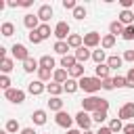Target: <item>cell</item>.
I'll list each match as a JSON object with an SVG mask.
<instances>
[{
	"label": "cell",
	"instance_id": "obj_1",
	"mask_svg": "<svg viewBox=\"0 0 134 134\" xmlns=\"http://www.w3.org/2000/svg\"><path fill=\"white\" fill-rule=\"evenodd\" d=\"M77 82H80V90L88 92L90 96L103 88V80H98L96 75H84V77H82V80H77Z\"/></svg>",
	"mask_w": 134,
	"mask_h": 134
},
{
	"label": "cell",
	"instance_id": "obj_2",
	"mask_svg": "<svg viewBox=\"0 0 134 134\" xmlns=\"http://www.w3.org/2000/svg\"><path fill=\"white\" fill-rule=\"evenodd\" d=\"M69 36H71L69 23H67V21H59V23L54 25V38H57V42H67Z\"/></svg>",
	"mask_w": 134,
	"mask_h": 134
},
{
	"label": "cell",
	"instance_id": "obj_3",
	"mask_svg": "<svg viewBox=\"0 0 134 134\" xmlns=\"http://www.w3.org/2000/svg\"><path fill=\"white\" fill-rule=\"evenodd\" d=\"M100 100H103V98H100V96H94V94H92V96H86V98L82 100V111H86V113L92 115L94 111L100 109Z\"/></svg>",
	"mask_w": 134,
	"mask_h": 134
},
{
	"label": "cell",
	"instance_id": "obj_4",
	"mask_svg": "<svg viewBox=\"0 0 134 134\" xmlns=\"http://www.w3.org/2000/svg\"><path fill=\"white\" fill-rule=\"evenodd\" d=\"M4 98L10 100L13 105H21V103H25V92L19 90V88H10V90L4 92Z\"/></svg>",
	"mask_w": 134,
	"mask_h": 134
},
{
	"label": "cell",
	"instance_id": "obj_5",
	"mask_svg": "<svg viewBox=\"0 0 134 134\" xmlns=\"http://www.w3.org/2000/svg\"><path fill=\"white\" fill-rule=\"evenodd\" d=\"M54 121H57V126H61V128H65V130H71V124L75 121V117L69 115L67 111H59V113L54 115Z\"/></svg>",
	"mask_w": 134,
	"mask_h": 134
},
{
	"label": "cell",
	"instance_id": "obj_6",
	"mask_svg": "<svg viewBox=\"0 0 134 134\" xmlns=\"http://www.w3.org/2000/svg\"><path fill=\"white\" fill-rule=\"evenodd\" d=\"M10 52H13V59H15V61H21V63H25V61L29 59V50H27L23 44H13Z\"/></svg>",
	"mask_w": 134,
	"mask_h": 134
},
{
	"label": "cell",
	"instance_id": "obj_7",
	"mask_svg": "<svg viewBox=\"0 0 134 134\" xmlns=\"http://www.w3.org/2000/svg\"><path fill=\"white\" fill-rule=\"evenodd\" d=\"M73 117H75V124L80 126V130H90V126H92V115H90V113L80 111V113L73 115Z\"/></svg>",
	"mask_w": 134,
	"mask_h": 134
},
{
	"label": "cell",
	"instance_id": "obj_8",
	"mask_svg": "<svg viewBox=\"0 0 134 134\" xmlns=\"http://www.w3.org/2000/svg\"><path fill=\"white\" fill-rule=\"evenodd\" d=\"M117 117L121 121H128V119H134V103H124L117 111Z\"/></svg>",
	"mask_w": 134,
	"mask_h": 134
},
{
	"label": "cell",
	"instance_id": "obj_9",
	"mask_svg": "<svg viewBox=\"0 0 134 134\" xmlns=\"http://www.w3.org/2000/svg\"><path fill=\"white\" fill-rule=\"evenodd\" d=\"M100 34L98 31H88V34H84V46L86 48H96L98 44H100Z\"/></svg>",
	"mask_w": 134,
	"mask_h": 134
},
{
	"label": "cell",
	"instance_id": "obj_10",
	"mask_svg": "<svg viewBox=\"0 0 134 134\" xmlns=\"http://www.w3.org/2000/svg\"><path fill=\"white\" fill-rule=\"evenodd\" d=\"M23 25H25L29 31H34V29H38V27L42 25V21L38 19V15H31V13H27V15L23 17Z\"/></svg>",
	"mask_w": 134,
	"mask_h": 134
},
{
	"label": "cell",
	"instance_id": "obj_11",
	"mask_svg": "<svg viewBox=\"0 0 134 134\" xmlns=\"http://www.w3.org/2000/svg\"><path fill=\"white\" fill-rule=\"evenodd\" d=\"M52 13H54V10H52V6H50V4H42V6L38 8V13H36V15H38V19H40L42 23H48V21H50V17H52Z\"/></svg>",
	"mask_w": 134,
	"mask_h": 134
},
{
	"label": "cell",
	"instance_id": "obj_12",
	"mask_svg": "<svg viewBox=\"0 0 134 134\" xmlns=\"http://www.w3.org/2000/svg\"><path fill=\"white\" fill-rule=\"evenodd\" d=\"M44 90H46V84H44V82H40V80H36V82H29V84H27V92H29V94H34V96H40Z\"/></svg>",
	"mask_w": 134,
	"mask_h": 134
},
{
	"label": "cell",
	"instance_id": "obj_13",
	"mask_svg": "<svg viewBox=\"0 0 134 134\" xmlns=\"http://www.w3.org/2000/svg\"><path fill=\"white\" fill-rule=\"evenodd\" d=\"M73 54H75L77 63H82V65H84V63H86L88 59H92V52H90V48H86V46H80V48H77V50H75Z\"/></svg>",
	"mask_w": 134,
	"mask_h": 134
},
{
	"label": "cell",
	"instance_id": "obj_14",
	"mask_svg": "<svg viewBox=\"0 0 134 134\" xmlns=\"http://www.w3.org/2000/svg\"><path fill=\"white\" fill-rule=\"evenodd\" d=\"M67 80H69V71H67V69H63V67L54 69V73H52V82H57V84H65Z\"/></svg>",
	"mask_w": 134,
	"mask_h": 134
},
{
	"label": "cell",
	"instance_id": "obj_15",
	"mask_svg": "<svg viewBox=\"0 0 134 134\" xmlns=\"http://www.w3.org/2000/svg\"><path fill=\"white\" fill-rule=\"evenodd\" d=\"M46 119H48V115H46V111H44V109H36V111L31 113V121H34L36 126H44V124H46Z\"/></svg>",
	"mask_w": 134,
	"mask_h": 134
},
{
	"label": "cell",
	"instance_id": "obj_16",
	"mask_svg": "<svg viewBox=\"0 0 134 134\" xmlns=\"http://www.w3.org/2000/svg\"><path fill=\"white\" fill-rule=\"evenodd\" d=\"M117 21L121 23V25H134V13L132 10H121L119 13V17H117Z\"/></svg>",
	"mask_w": 134,
	"mask_h": 134
},
{
	"label": "cell",
	"instance_id": "obj_17",
	"mask_svg": "<svg viewBox=\"0 0 134 134\" xmlns=\"http://www.w3.org/2000/svg\"><path fill=\"white\" fill-rule=\"evenodd\" d=\"M63 69H73L75 65H77V59H75V54H67V57H61V63H59Z\"/></svg>",
	"mask_w": 134,
	"mask_h": 134
},
{
	"label": "cell",
	"instance_id": "obj_18",
	"mask_svg": "<svg viewBox=\"0 0 134 134\" xmlns=\"http://www.w3.org/2000/svg\"><path fill=\"white\" fill-rule=\"evenodd\" d=\"M109 73H111V69H109V65H107V63H103V65H96V67H94V75H96L98 80H107V77H111Z\"/></svg>",
	"mask_w": 134,
	"mask_h": 134
},
{
	"label": "cell",
	"instance_id": "obj_19",
	"mask_svg": "<svg viewBox=\"0 0 134 134\" xmlns=\"http://www.w3.org/2000/svg\"><path fill=\"white\" fill-rule=\"evenodd\" d=\"M46 92H48L50 96H61V94L65 92V88H63V84L50 82V84H46Z\"/></svg>",
	"mask_w": 134,
	"mask_h": 134
},
{
	"label": "cell",
	"instance_id": "obj_20",
	"mask_svg": "<svg viewBox=\"0 0 134 134\" xmlns=\"http://www.w3.org/2000/svg\"><path fill=\"white\" fill-rule=\"evenodd\" d=\"M40 69V61H36L34 57H29L25 63H23V71L25 73H34V71H38Z\"/></svg>",
	"mask_w": 134,
	"mask_h": 134
},
{
	"label": "cell",
	"instance_id": "obj_21",
	"mask_svg": "<svg viewBox=\"0 0 134 134\" xmlns=\"http://www.w3.org/2000/svg\"><path fill=\"white\" fill-rule=\"evenodd\" d=\"M67 44H69V48H80V46H84V38L80 36V34H71L69 38H67Z\"/></svg>",
	"mask_w": 134,
	"mask_h": 134
},
{
	"label": "cell",
	"instance_id": "obj_22",
	"mask_svg": "<svg viewBox=\"0 0 134 134\" xmlns=\"http://www.w3.org/2000/svg\"><path fill=\"white\" fill-rule=\"evenodd\" d=\"M124 29H126V25H121L119 21H111V23H109V34H111V36H115V38H117V36H121V34H124Z\"/></svg>",
	"mask_w": 134,
	"mask_h": 134
},
{
	"label": "cell",
	"instance_id": "obj_23",
	"mask_svg": "<svg viewBox=\"0 0 134 134\" xmlns=\"http://www.w3.org/2000/svg\"><path fill=\"white\" fill-rule=\"evenodd\" d=\"M48 109L54 111V113L63 111V100H61V96H50V100H48Z\"/></svg>",
	"mask_w": 134,
	"mask_h": 134
},
{
	"label": "cell",
	"instance_id": "obj_24",
	"mask_svg": "<svg viewBox=\"0 0 134 134\" xmlns=\"http://www.w3.org/2000/svg\"><path fill=\"white\" fill-rule=\"evenodd\" d=\"M38 34H40V38H42V42H44V40H48V38H50V34L54 36V29H50V25H48V23H42V25L38 27Z\"/></svg>",
	"mask_w": 134,
	"mask_h": 134
},
{
	"label": "cell",
	"instance_id": "obj_25",
	"mask_svg": "<svg viewBox=\"0 0 134 134\" xmlns=\"http://www.w3.org/2000/svg\"><path fill=\"white\" fill-rule=\"evenodd\" d=\"M113 46H115V36L105 34L103 40H100V48H103V50H109V48H113Z\"/></svg>",
	"mask_w": 134,
	"mask_h": 134
},
{
	"label": "cell",
	"instance_id": "obj_26",
	"mask_svg": "<svg viewBox=\"0 0 134 134\" xmlns=\"http://www.w3.org/2000/svg\"><path fill=\"white\" fill-rule=\"evenodd\" d=\"M107 54H105V50L103 48H98V50H92V61L96 63V65H103V63H107Z\"/></svg>",
	"mask_w": 134,
	"mask_h": 134
},
{
	"label": "cell",
	"instance_id": "obj_27",
	"mask_svg": "<svg viewBox=\"0 0 134 134\" xmlns=\"http://www.w3.org/2000/svg\"><path fill=\"white\" fill-rule=\"evenodd\" d=\"M121 63H124V59H121L119 54H111V57L107 59V65H109V69H115V71L121 67Z\"/></svg>",
	"mask_w": 134,
	"mask_h": 134
},
{
	"label": "cell",
	"instance_id": "obj_28",
	"mask_svg": "<svg viewBox=\"0 0 134 134\" xmlns=\"http://www.w3.org/2000/svg\"><path fill=\"white\" fill-rule=\"evenodd\" d=\"M63 88H65V92H67V94H73L75 90H80V82H77V80H73V77H69V80L63 84Z\"/></svg>",
	"mask_w": 134,
	"mask_h": 134
},
{
	"label": "cell",
	"instance_id": "obj_29",
	"mask_svg": "<svg viewBox=\"0 0 134 134\" xmlns=\"http://www.w3.org/2000/svg\"><path fill=\"white\" fill-rule=\"evenodd\" d=\"M4 130H6L8 134H17V132H21L23 128L19 126V121H17V119H8V121L4 124Z\"/></svg>",
	"mask_w": 134,
	"mask_h": 134
},
{
	"label": "cell",
	"instance_id": "obj_30",
	"mask_svg": "<svg viewBox=\"0 0 134 134\" xmlns=\"http://www.w3.org/2000/svg\"><path fill=\"white\" fill-rule=\"evenodd\" d=\"M0 34H2L4 38H10V36L15 34V25H13L10 21H4V23L0 25Z\"/></svg>",
	"mask_w": 134,
	"mask_h": 134
},
{
	"label": "cell",
	"instance_id": "obj_31",
	"mask_svg": "<svg viewBox=\"0 0 134 134\" xmlns=\"http://www.w3.org/2000/svg\"><path fill=\"white\" fill-rule=\"evenodd\" d=\"M69 50H71V48H69V44H67V42H54V52H57V54L67 57V54H69Z\"/></svg>",
	"mask_w": 134,
	"mask_h": 134
},
{
	"label": "cell",
	"instance_id": "obj_32",
	"mask_svg": "<svg viewBox=\"0 0 134 134\" xmlns=\"http://www.w3.org/2000/svg\"><path fill=\"white\" fill-rule=\"evenodd\" d=\"M54 65H57V61H54V57H50V54H44V57L40 59V67H46V69H52V71H54Z\"/></svg>",
	"mask_w": 134,
	"mask_h": 134
},
{
	"label": "cell",
	"instance_id": "obj_33",
	"mask_svg": "<svg viewBox=\"0 0 134 134\" xmlns=\"http://www.w3.org/2000/svg\"><path fill=\"white\" fill-rule=\"evenodd\" d=\"M13 67H15V61H13V59H8V57H6V59H2V61H0V69H2V73H4V75H8V73L13 71Z\"/></svg>",
	"mask_w": 134,
	"mask_h": 134
},
{
	"label": "cell",
	"instance_id": "obj_34",
	"mask_svg": "<svg viewBox=\"0 0 134 134\" xmlns=\"http://www.w3.org/2000/svg\"><path fill=\"white\" fill-rule=\"evenodd\" d=\"M69 77H73V80H82V77H84V65L77 63L73 69H69Z\"/></svg>",
	"mask_w": 134,
	"mask_h": 134
},
{
	"label": "cell",
	"instance_id": "obj_35",
	"mask_svg": "<svg viewBox=\"0 0 134 134\" xmlns=\"http://www.w3.org/2000/svg\"><path fill=\"white\" fill-rule=\"evenodd\" d=\"M124 126H126V124H124L119 117H113V119L109 121V128H111L113 134H115V132H124Z\"/></svg>",
	"mask_w": 134,
	"mask_h": 134
},
{
	"label": "cell",
	"instance_id": "obj_36",
	"mask_svg": "<svg viewBox=\"0 0 134 134\" xmlns=\"http://www.w3.org/2000/svg\"><path fill=\"white\" fill-rule=\"evenodd\" d=\"M52 73H54L52 69L40 67V69H38V80H40V82H46V80H50V77H52Z\"/></svg>",
	"mask_w": 134,
	"mask_h": 134
},
{
	"label": "cell",
	"instance_id": "obj_37",
	"mask_svg": "<svg viewBox=\"0 0 134 134\" xmlns=\"http://www.w3.org/2000/svg\"><path fill=\"white\" fill-rule=\"evenodd\" d=\"M86 15H88V10H86V6H75V10H73V19H77V21H82V19H86Z\"/></svg>",
	"mask_w": 134,
	"mask_h": 134
},
{
	"label": "cell",
	"instance_id": "obj_38",
	"mask_svg": "<svg viewBox=\"0 0 134 134\" xmlns=\"http://www.w3.org/2000/svg\"><path fill=\"white\" fill-rule=\"evenodd\" d=\"M105 119H107V111L98 109V111H94V113H92V121H96L98 126H100V124H103Z\"/></svg>",
	"mask_w": 134,
	"mask_h": 134
},
{
	"label": "cell",
	"instance_id": "obj_39",
	"mask_svg": "<svg viewBox=\"0 0 134 134\" xmlns=\"http://www.w3.org/2000/svg\"><path fill=\"white\" fill-rule=\"evenodd\" d=\"M113 84H115V88H128L126 75H115V77H113Z\"/></svg>",
	"mask_w": 134,
	"mask_h": 134
},
{
	"label": "cell",
	"instance_id": "obj_40",
	"mask_svg": "<svg viewBox=\"0 0 134 134\" xmlns=\"http://www.w3.org/2000/svg\"><path fill=\"white\" fill-rule=\"evenodd\" d=\"M0 88H2V90H4V92H6V90H10V88H13V86H10V77H8V75H4V73H2V75H0Z\"/></svg>",
	"mask_w": 134,
	"mask_h": 134
},
{
	"label": "cell",
	"instance_id": "obj_41",
	"mask_svg": "<svg viewBox=\"0 0 134 134\" xmlns=\"http://www.w3.org/2000/svg\"><path fill=\"white\" fill-rule=\"evenodd\" d=\"M27 38H29V42H31V44H40V42H42V38H40V34H38V29L29 31V34H27Z\"/></svg>",
	"mask_w": 134,
	"mask_h": 134
},
{
	"label": "cell",
	"instance_id": "obj_42",
	"mask_svg": "<svg viewBox=\"0 0 134 134\" xmlns=\"http://www.w3.org/2000/svg\"><path fill=\"white\" fill-rule=\"evenodd\" d=\"M121 38H124V40H134V25H128V27L124 29Z\"/></svg>",
	"mask_w": 134,
	"mask_h": 134
},
{
	"label": "cell",
	"instance_id": "obj_43",
	"mask_svg": "<svg viewBox=\"0 0 134 134\" xmlns=\"http://www.w3.org/2000/svg\"><path fill=\"white\" fill-rule=\"evenodd\" d=\"M103 90H107V92H111V90H115V84H113V77H107V80H103Z\"/></svg>",
	"mask_w": 134,
	"mask_h": 134
},
{
	"label": "cell",
	"instance_id": "obj_44",
	"mask_svg": "<svg viewBox=\"0 0 134 134\" xmlns=\"http://www.w3.org/2000/svg\"><path fill=\"white\" fill-rule=\"evenodd\" d=\"M121 59L128 61V63H134V48H132V50H126V52L121 54Z\"/></svg>",
	"mask_w": 134,
	"mask_h": 134
},
{
	"label": "cell",
	"instance_id": "obj_45",
	"mask_svg": "<svg viewBox=\"0 0 134 134\" xmlns=\"http://www.w3.org/2000/svg\"><path fill=\"white\" fill-rule=\"evenodd\" d=\"M126 82H128V88H134V69L126 73Z\"/></svg>",
	"mask_w": 134,
	"mask_h": 134
},
{
	"label": "cell",
	"instance_id": "obj_46",
	"mask_svg": "<svg viewBox=\"0 0 134 134\" xmlns=\"http://www.w3.org/2000/svg\"><path fill=\"white\" fill-rule=\"evenodd\" d=\"M75 0H63V8H67V10H75Z\"/></svg>",
	"mask_w": 134,
	"mask_h": 134
},
{
	"label": "cell",
	"instance_id": "obj_47",
	"mask_svg": "<svg viewBox=\"0 0 134 134\" xmlns=\"http://www.w3.org/2000/svg\"><path fill=\"white\" fill-rule=\"evenodd\" d=\"M96 134H113V132H111V128H109V126H100V128L96 130Z\"/></svg>",
	"mask_w": 134,
	"mask_h": 134
},
{
	"label": "cell",
	"instance_id": "obj_48",
	"mask_svg": "<svg viewBox=\"0 0 134 134\" xmlns=\"http://www.w3.org/2000/svg\"><path fill=\"white\" fill-rule=\"evenodd\" d=\"M124 134H134V124H126L124 126Z\"/></svg>",
	"mask_w": 134,
	"mask_h": 134
},
{
	"label": "cell",
	"instance_id": "obj_49",
	"mask_svg": "<svg viewBox=\"0 0 134 134\" xmlns=\"http://www.w3.org/2000/svg\"><path fill=\"white\" fill-rule=\"evenodd\" d=\"M8 6L10 8H17V6H21V0H8Z\"/></svg>",
	"mask_w": 134,
	"mask_h": 134
},
{
	"label": "cell",
	"instance_id": "obj_50",
	"mask_svg": "<svg viewBox=\"0 0 134 134\" xmlns=\"http://www.w3.org/2000/svg\"><path fill=\"white\" fill-rule=\"evenodd\" d=\"M21 134H38V132H36L34 128H23V130H21Z\"/></svg>",
	"mask_w": 134,
	"mask_h": 134
},
{
	"label": "cell",
	"instance_id": "obj_51",
	"mask_svg": "<svg viewBox=\"0 0 134 134\" xmlns=\"http://www.w3.org/2000/svg\"><path fill=\"white\" fill-rule=\"evenodd\" d=\"M31 4H34V2H31V0H21V6H23V8H29V6H31Z\"/></svg>",
	"mask_w": 134,
	"mask_h": 134
},
{
	"label": "cell",
	"instance_id": "obj_52",
	"mask_svg": "<svg viewBox=\"0 0 134 134\" xmlns=\"http://www.w3.org/2000/svg\"><path fill=\"white\" fill-rule=\"evenodd\" d=\"M65 134H82V132H80V130H73V128H71V130H67Z\"/></svg>",
	"mask_w": 134,
	"mask_h": 134
},
{
	"label": "cell",
	"instance_id": "obj_53",
	"mask_svg": "<svg viewBox=\"0 0 134 134\" xmlns=\"http://www.w3.org/2000/svg\"><path fill=\"white\" fill-rule=\"evenodd\" d=\"M82 134H96V132H92V130H84Z\"/></svg>",
	"mask_w": 134,
	"mask_h": 134
},
{
	"label": "cell",
	"instance_id": "obj_54",
	"mask_svg": "<svg viewBox=\"0 0 134 134\" xmlns=\"http://www.w3.org/2000/svg\"><path fill=\"white\" fill-rule=\"evenodd\" d=\"M0 134H8V132H6V130H2V132H0Z\"/></svg>",
	"mask_w": 134,
	"mask_h": 134
},
{
	"label": "cell",
	"instance_id": "obj_55",
	"mask_svg": "<svg viewBox=\"0 0 134 134\" xmlns=\"http://www.w3.org/2000/svg\"><path fill=\"white\" fill-rule=\"evenodd\" d=\"M132 13H134V8H132Z\"/></svg>",
	"mask_w": 134,
	"mask_h": 134
},
{
	"label": "cell",
	"instance_id": "obj_56",
	"mask_svg": "<svg viewBox=\"0 0 134 134\" xmlns=\"http://www.w3.org/2000/svg\"><path fill=\"white\" fill-rule=\"evenodd\" d=\"M132 69H134V67H132Z\"/></svg>",
	"mask_w": 134,
	"mask_h": 134
}]
</instances>
